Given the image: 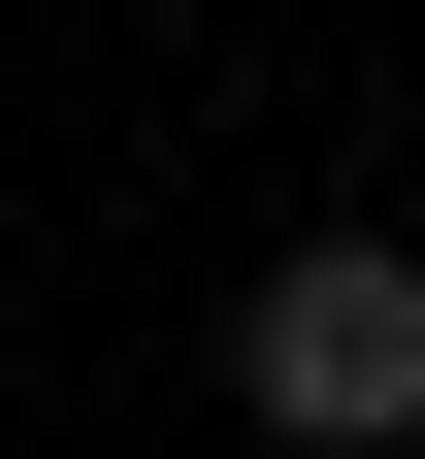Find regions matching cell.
<instances>
[{
  "label": "cell",
  "mask_w": 425,
  "mask_h": 459,
  "mask_svg": "<svg viewBox=\"0 0 425 459\" xmlns=\"http://www.w3.org/2000/svg\"><path fill=\"white\" fill-rule=\"evenodd\" d=\"M229 427H262V459H425V230L229 263Z\"/></svg>",
  "instance_id": "cell-1"
}]
</instances>
